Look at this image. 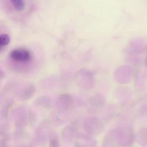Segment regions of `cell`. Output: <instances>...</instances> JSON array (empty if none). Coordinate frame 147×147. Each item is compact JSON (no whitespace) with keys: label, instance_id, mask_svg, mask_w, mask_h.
Returning a JSON list of instances; mask_svg holds the SVG:
<instances>
[{"label":"cell","instance_id":"1","mask_svg":"<svg viewBox=\"0 0 147 147\" xmlns=\"http://www.w3.org/2000/svg\"><path fill=\"white\" fill-rule=\"evenodd\" d=\"M134 136L129 128L120 126L109 131L105 136L103 142L104 146H130L133 143Z\"/></svg>","mask_w":147,"mask_h":147},{"label":"cell","instance_id":"2","mask_svg":"<svg viewBox=\"0 0 147 147\" xmlns=\"http://www.w3.org/2000/svg\"><path fill=\"white\" fill-rule=\"evenodd\" d=\"M133 71L131 67L124 65L118 68L114 73L115 80L121 84L129 83L131 80Z\"/></svg>","mask_w":147,"mask_h":147},{"label":"cell","instance_id":"3","mask_svg":"<svg viewBox=\"0 0 147 147\" xmlns=\"http://www.w3.org/2000/svg\"><path fill=\"white\" fill-rule=\"evenodd\" d=\"M10 56L14 61L20 62H27L31 58L30 53L25 49L14 50L11 52Z\"/></svg>","mask_w":147,"mask_h":147},{"label":"cell","instance_id":"4","mask_svg":"<svg viewBox=\"0 0 147 147\" xmlns=\"http://www.w3.org/2000/svg\"><path fill=\"white\" fill-rule=\"evenodd\" d=\"M137 141L142 146H147V128H142L139 130L136 136Z\"/></svg>","mask_w":147,"mask_h":147},{"label":"cell","instance_id":"5","mask_svg":"<svg viewBox=\"0 0 147 147\" xmlns=\"http://www.w3.org/2000/svg\"><path fill=\"white\" fill-rule=\"evenodd\" d=\"M15 9L19 11H23L24 8V2L23 0H10Z\"/></svg>","mask_w":147,"mask_h":147},{"label":"cell","instance_id":"6","mask_svg":"<svg viewBox=\"0 0 147 147\" xmlns=\"http://www.w3.org/2000/svg\"><path fill=\"white\" fill-rule=\"evenodd\" d=\"M10 42V37L7 34H2L0 36V45L1 46H6V45L9 44Z\"/></svg>","mask_w":147,"mask_h":147}]
</instances>
